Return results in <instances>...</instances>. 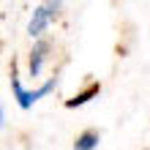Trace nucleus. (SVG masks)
Listing matches in <instances>:
<instances>
[{"label":"nucleus","mask_w":150,"mask_h":150,"mask_svg":"<svg viewBox=\"0 0 150 150\" xmlns=\"http://www.w3.org/2000/svg\"><path fill=\"white\" fill-rule=\"evenodd\" d=\"M8 85H11V96H14V101H16V107L19 109H33V104H38L41 98H47L49 93H55V87H57V76H49L44 85H38V87H25V82H22V76H19V71H16V66L11 63V79H8Z\"/></svg>","instance_id":"obj_1"},{"label":"nucleus","mask_w":150,"mask_h":150,"mask_svg":"<svg viewBox=\"0 0 150 150\" xmlns=\"http://www.w3.org/2000/svg\"><path fill=\"white\" fill-rule=\"evenodd\" d=\"M60 11H63V3H57V0H49V3H38L33 8L30 19H28V36L33 41H41V36L47 33L52 25L57 22Z\"/></svg>","instance_id":"obj_2"},{"label":"nucleus","mask_w":150,"mask_h":150,"mask_svg":"<svg viewBox=\"0 0 150 150\" xmlns=\"http://www.w3.org/2000/svg\"><path fill=\"white\" fill-rule=\"evenodd\" d=\"M49 52H52V41L41 38V41H33V49H30V57H28V76H41L44 66L49 60Z\"/></svg>","instance_id":"obj_3"},{"label":"nucleus","mask_w":150,"mask_h":150,"mask_svg":"<svg viewBox=\"0 0 150 150\" xmlns=\"http://www.w3.org/2000/svg\"><path fill=\"white\" fill-rule=\"evenodd\" d=\"M101 142V137H98V131H93V128H87L82 131V134L76 137V142H74V150H96Z\"/></svg>","instance_id":"obj_4"},{"label":"nucleus","mask_w":150,"mask_h":150,"mask_svg":"<svg viewBox=\"0 0 150 150\" xmlns=\"http://www.w3.org/2000/svg\"><path fill=\"white\" fill-rule=\"evenodd\" d=\"M98 93H101V85H90V87H87V90L76 93L74 98H68V101H66V107H68V109H74V107H82V104H87L90 98H96V96H98Z\"/></svg>","instance_id":"obj_5"}]
</instances>
